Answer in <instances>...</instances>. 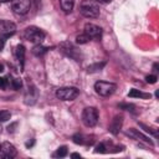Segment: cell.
<instances>
[{
  "label": "cell",
  "mask_w": 159,
  "mask_h": 159,
  "mask_svg": "<svg viewBox=\"0 0 159 159\" xmlns=\"http://www.w3.org/2000/svg\"><path fill=\"white\" fill-rule=\"evenodd\" d=\"M2 71H4V65L0 63V72H2Z\"/></svg>",
  "instance_id": "cell-33"
},
{
  "label": "cell",
  "mask_w": 159,
  "mask_h": 159,
  "mask_svg": "<svg viewBox=\"0 0 159 159\" xmlns=\"http://www.w3.org/2000/svg\"><path fill=\"white\" fill-rule=\"evenodd\" d=\"M119 108H123V109H125V111H134V104H125V103H122V104H119Z\"/></svg>",
  "instance_id": "cell-27"
},
{
  "label": "cell",
  "mask_w": 159,
  "mask_h": 159,
  "mask_svg": "<svg viewBox=\"0 0 159 159\" xmlns=\"http://www.w3.org/2000/svg\"><path fill=\"white\" fill-rule=\"evenodd\" d=\"M139 125L145 130V132H148V133H150V134H153L154 137H158V133H157V129H153V128H150V127H148V125H145V124H143V123H139Z\"/></svg>",
  "instance_id": "cell-23"
},
{
  "label": "cell",
  "mask_w": 159,
  "mask_h": 159,
  "mask_svg": "<svg viewBox=\"0 0 159 159\" xmlns=\"http://www.w3.org/2000/svg\"><path fill=\"white\" fill-rule=\"evenodd\" d=\"M80 12L87 19H96L99 16V6L93 1L84 0L80 6Z\"/></svg>",
  "instance_id": "cell-1"
},
{
  "label": "cell",
  "mask_w": 159,
  "mask_h": 159,
  "mask_svg": "<svg viewBox=\"0 0 159 159\" xmlns=\"http://www.w3.org/2000/svg\"><path fill=\"white\" fill-rule=\"evenodd\" d=\"M4 45H5V42H4V40H1V39H0V51L2 50V47H4Z\"/></svg>",
  "instance_id": "cell-31"
},
{
  "label": "cell",
  "mask_w": 159,
  "mask_h": 159,
  "mask_svg": "<svg viewBox=\"0 0 159 159\" xmlns=\"http://www.w3.org/2000/svg\"><path fill=\"white\" fill-rule=\"evenodd\" d=\"M47 51H48V47L42 46L41 43H36V45L32 47V53H34L35 56H37V57H40V56H42V55H45Z\"/></svg>",
  "instance_id": "cell-16"
},
{
  "label": "cell",
  "mask_w": 159,
  "mask_h": 159,
  "mask_svg": "<svg viewBox=\"0 0 159 159\" xmlns=\"http://www.w3.org/2000/svg\"><path fill=\"white\" fill-rule=\"evenodd\" d=\"M6 86H7V80L0 77V88H5Z\"/></svg>",
  "instance_id": "cell-28"
},
{
  "label": "cell",
  "mask_w": 159,
  "mask_h": 159,
  "mask_svg": "<svg viewBox=\"0 0 159 159\" xmlns=\"http://www.w3.org/2000/svg\"><path fill=\"white\" fill-rule=\"evenodd\" d=\"M89 40H91V37H89L88 35H86L84 32H83V34H81V35H78V36L76 37V42H77L78 45H83V43H87Z\"/></svg>",
  "instance_id": "cell-19"
},
{
  "label": "cell",
  "mask_w": 159,
  "mask_h": 159,
  "mask_svg": "<svg viewBox=\"0 0 159 159\" xmlns=\"http://www.w3.org/2000/svg\"><path fill=\"white\" fill-rule=\"evenodd\" d=\"M104 65H106V62H101V63L91 65V66H88L87 71H88V72H98V71H101V70L104 67Z\"/></svg>",
  "instance_id": "cell-20"
},
{
  "label": "cell",
  "mask_w": 159,
  "mask_h": 159,
  "mask_svg": "<svg viewBox=\"0 0 159 159\" xmlns=\"http://www.w3.org/2000/svg\"><path fill=\"white\" fill-rule=\"evenodd\" d=\"M15 56L19 60V62L21 63V67H22L24 61H25V47H24V45H17L15 47Z\"/></svg>",
  "instance_id": "cell-14"
},
{
  "label": "cell",
  "mask_w": 159,
  "mask_h": 159,
  "mask_svg": "<svg viewBox=\"0 0 159 159\" xmlns=\"http://www.w3.org/2000/svg\"><path fill=\"white\" fill-rule=\"evenodd\" d=\"M71 157H72V158H81V155H80L78 153H72Z\"/></svg>",
  "instance_id": "cell-29"
},
{
  "label": "cell",
  "mask_w": 159,
  "mask_h": 159,
  "mask_svg": "<svg viewBox=\"0 0 159 159\" xmlns=\"http://www.w3.org/2000/svg\"><path fill=\"white\" fill-rule=\"evenodd\" d=\"M96 153H106L107 150H106V145L103 144V143H99L97 147H96V150H94Z\"/></svg>",
  "instance_id": "cell-26"
},
{
  "label": "cell",
  "mask_w": 159,
  "mask_h": 159,
  "mask_svg": "<svg viewBox=\"0 0 159 159\" xmlns=\"http://www.w3.org/2000/svg\"><path fill=\"white\" fill-rule=\"evenodd\" d=\"M128 97H138V98H149L150 97V94H148V93H143L142 91H139V89H130L129 91V93H128Z\"/></svg>",
  "instance_id": "cell-17"
},
{
  "label": "cell",
  "mask_w": 159,
  "mask_h": 159,
  "mask_svg": "<svg viewBox=\"0 0 159 159\" xmlns=\"http://www.w3.org/2000/svg\"><path fill=\"white\" fill-rule=\"evenodd\" d=\"M9 1H11V0H0V2H9Z\"/></svg>",
  "instance_id": "cell-34"
},
{
  "label": "cell",
  "mask_w": 159,
  "mask_h": 159,
  "mask_svg": "<svg viewBox=\"0 0 159 159\" xmlns=\"http://www.w3.org/2000/svg\"><path fill=\"white\" fill-rule=\"evenodd\" d=\"M157 80H158V77H157L155 75H149V76H147V77H145V82H147V83H150V84L155 83V82H157Z\"/></svg>",
  "instance_id": "cell-25"
},
{
  "label": "cell",
  "mask_w": 159,
  "mask_h": 159,
  "mask_svg": "<svg viewBox=\"0 0 159 159\" xmlns=\"http://www.w3.org/2000/svg\"><path fill=\"white\" fill-rule=\"evenodd\" d=\"M16 31V25L9 20H1L0 19V36H11Z\"/></svg>",
  "instance_id": "cell-9"
},
{
  "label": "cell",
  "mask_w": 159,
  "mask_h": 159,
  "mask_svg": "<svg viewBox=\"0 0 159 159\" xmlns=\"http://www.w3.org/2000/svg\"><path fill=\"white\" fill-rule=\"evenodd\" d=\"M82 122L86 127H94L98 122V111L94 107H87L82 112Z\"/></svg>",
  "instance_id": "cell-4"
},
{
  "label": "cell",
  "mask_w": 159,
  "mask_h": 159,
  "mask_svg": "<svg viewBox=\"0 0 159 159\" xmlns=\"http://www.w3.org/2000/svg\"><path fill=\"white\" fill-rule=\"evenodd\" d=\"M84 34L88 35L91 39H101L102 29L94 24H86L84 25Z\"/></svg>",
  "instance_id": "cell-10"
},
{
  "label": "cell",
  "mask_w": 159,
  "mask_h": 159,
  "mask_svg": "<svg viewBox=\"0 0 159 159\" xmlns=\"http://www.w3.org/2000/svg\"><path fill=\"white\" fill-rule=\"evenodd\" d=\"M80 96V91L76 87H61L56 91V97L61 101H73Z\"/></svg>",
  "instance_id": "cell-5"
},
{
  "label": "cell",
  "mask_w": 159,
  "mask_h": 159,
  "mask_svg": "<svg viewBox=\"0 0 159 159\" xmlns=\"http://www.w3.org/2000/svg\"><path fill=\"white\" fill-rule=\"evenodd\" d=\"M127 135H129V137H132V138H134V139H138V140H142V142H144V143H148V144H153V142H152V139L149 138V137H147V135H144L142 132H139L138 129H134V128H130V129H128L127 132Z\"/></svg>",
  "instance_id": "cell-13"
},
{
  "label": "cell",
  "mask_w": 159,
  "mask_h": 159,
  "mask_svg": "<svg viewBox=\"0 0 159 159\" xmlns=\"http://www.w3.org/2000/svg\"><path fill=\"white\" fill-rule=\"evenodd\" d=\"M10 118H11V113L9 111L6 109L0 111V122H7Z\"/></svg>",
  "instance_id": "cell-21"
},
{
  "label": "cell",
  "mask_w": 159,
  "mask_h": 159,
  "mask_svg": "<svg viewBox=\"0 0 159 159\" xmlns=\"http://www.w3.org/2000/svg\"><path fill=\"white\" fill-rule=\"evenodd\" d=\"M16 154H17V150L11 143L4 142L0 145V159H11V158H15Z\"/></svg>",
  "instance_id": "cell-7"
},
{
  "label": "cell",
  "mask_w": 159,
  "mask_h": 159,
  "mask_svg": "<svg viewBox=\"0 0 159 159\" xmlns=\"http://www.w3.org/2000/svg\"><path fill=\"white\" fill-rule=\"evenodd\" d=\"M72 139H73V142L76 143V144H84L86 143V139H84V137L82 135V134H75L73 137H72Z\"/></svg>",
  "instance_id": "cell-22"
},
{
  "label": "cell",
  "mask_w": 159,
  "mask_h": 159,
  "mask_svg": "<svg viewBox=\"0 0 159 159\" xmlns=\"http://www.w3.org/2000/svg\"><path fill=\"white\" fill-rule=\"evenodd\" d=\"M24 37L26 40H29L30 42H34V43H41L42 40L45 39V32L36 27V26H30L27 29H25V32H24Z\"/></svg>",
  "instance_id": "cell-2"
},
{
  "label": "cell",
  "mask_w": 159,
  "mask_h": 159,
  "mask_svg": "<svg viewBox=\"0 0 159 159\" xmlns=\"http://www.w3.org/2000/svg\"><path fill=\"white\" fill-rule=\"evenodd\" d=\"M25 103L27 106H32L36 103L37 98H39V91H37V87L30 81L27 80L26 81V91H25Z\"/></svg>",
  "instance_id": "cell-6"
},
{
  "label": "cell",
  "mask_w": 159,
  "mask_h": 159,
  "mask_svg": "<svg viewBox=\"0 0 159 159\" xmlns=\"http://www.w3.org/2000/svg\"><path fill=\"white\" fill-rule=\"evenodd\" d=\"M31 0H16L12 2V10L17 15H26L30 11Z\"/></svg>",
  "instance_id": "cell-8"
},
{
  "label": "cell",
  "mask_w": 159,
  "mask_h": 159,
  "mask_svg": "<svg viewBox=\"0 0 159 159\" xmlns=\"http://www.w3.org/2000/svg\"><path fill=\"white\" fill-rule=\"evenodd\" d=\"M117 89V86L112 82H106V81H97L94 83V91L97 92V94L102 96V97H108L112 96L114 93V91Z\"/></svg>",
  "instance_id": "cell-3"
},
{
  "label": "cell",
  "mask_w": 159,
  "mask_h": 159,
  "mask_svg": "<svg viewBox=\"0 0 159 159\" xmlns=\"http://www.w3.org/2000/svg\"><path fill=\"white\" fill-rule=\"evenodd\" d=\"M60 5H61V9L63 10V12L68 14L73 10L75 0H60Z\"/></svg>",
  "instance_id": "cell-15"
},
{
  "label": "cell",
  "mask_w": 159,
  "mask_h": 159,
  "mask_svg": "<svg viewBox=\"0 0 159 159\" xmlns=\"http://www.w3.org/2000/svg\"><path fill=\"white\" fill-rule=\"evenodd\" d=\"M67 153H68L67 147H66V145H62V147H60V148L53 153V157H56V158H63V157L67 155Z\"/></svg>",
  "instance_id": "cell-18"
},
{
  "label": "cell",
  "mask_w": 159,
  "mask_h": 159,
  "mask_svg": "<svg viewBox=\"0 0 159 159\" xmlns=\"http://www.w3.org/2000/svg\"><path fill=\"white\" fill-rule=\"evenodd\" d=\"M96 1H98V2H103V4H108V2H111L112 0H96Z\"/></svg>",
  "instance_id": "cell-30"
},
{
  "label": "cell",
  "mask_w": 159,
  "mask_h": 159,
  "mask_svg": "<svg viewBox=\"0 0 159 159\" xmlns=\"http://www.w3.org/2000/svg\"><path fill=\"white\" fill-rule=\"evenodd\" d=\"M122 125H123V116L117 114V116H114V118L112 119V122H111V124H109V127H108V130H109L112 134L117 135V134L120 132Z\"/></svg>",
  "instance_id": "cell-11"
},
{
  "label": "cell",
  "mask_w": 159,
  "mask_h": 159,
  "mask_svg": "<svg viewBox=\"0 0 159 159\" xmlns=\"http://www.w3.org/2000/svg\"><path fill=\"white\" fill-rule=\"evenodd\" d=\"M153 70L157 72L158 71V63H154V66H153Z\"/></svg>",
  "instance_id": "cell-32"
},
{
  "label": "cell",
  "mask_w": 159,
  "mask_h": 159,
  "mask_svg": "<svg viewBox=\"0 0 159 159\" xmlns=\"http://www.w3.org/2000/svg\"><path fill=\"white\" fill-rule=\"evenodd\" d=\"M12 87H14V89H20L22 87V81L20 78H14L12 80Z\"/></svg>",
  "instance_id": "cell-24"
},
{
  "label": "cell",
  "mask_w": 159,
  "mask_h": 159,
  "mask_svg": "<svg viewBox=\"0 0 159 159\" xmlns=\"http://www.w3.org/2000/svg\"><path fill=\"white\" fill-rule=\"evenodd\" d=\"M60 48H61V51H62L63 53H66L67 56L75 58L76 61H80V60H78V56H77L78 52L76 51V48L73 47V45H72L71 42H67V41L62 42V43L60 45Z\"/></svg>",
  "instance_id": "cell-12"
}]
</instances>
